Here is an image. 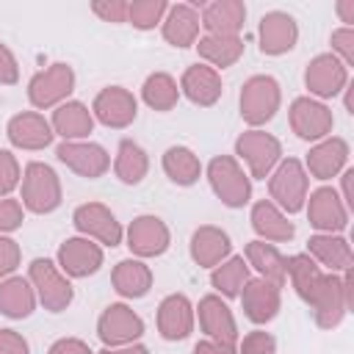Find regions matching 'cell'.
<instances>
[{
    "mask_svg": "<svg viewBox=\"0 0 354 354\" xmlns=\"http://www.w3.org/2000/svg\"><path fill=\"white\" fill-rule=\"evenodd\" d=\"M348 155H351V149H348L346 138L326 136V138H321L310 147V152L301 163H304V171H307L310 180L326 183V180L337 177L343 169H348Z\"/></svg>",
    "mask_w": 354,
    "mask_h": 354,
    "instance_id": "cell-18",
    "label": "cell"
},
{
    "mask_svg": "<svg viewBox=\"0 0 354 354\" xmlns=\"http://www.w3.org/2000/svg\"><path fill=\"white\" fill-rule=\"evenodd\" d=\"M285 268H288V279H290V288L296 290V296H299L304 304H310L313 296L318 293V288L324 285L326 271H324L307 252H299V254L285 257Z\"/></svg>",
    "mask_w": 354,
    "mask_h": 354,
    "instance_id": "cell-35",
    "label": "cell"
},
{
    "mask_svg": "<svg viewBox=\"0 0 354 354\" xmlns=\"http://www.w3.org/2000/svg\"><path fill=\"white\" fill-rule=\"evenodd\" d=\"M6 138L14 149H25V152H39L47 149L55 138L50 119H44V113L39 111H19L8 119L6 124Z\"/></svg>",
    "mask_w": 354,
    "mask_h": 354,
    "instance_id": "cell-20",
    "label": "cell"
},
{
    "mask_svg": "<svg viewBox=\"0 0 354 354\" xmlns=\"http://www.w3.org/2000/svg\"><path fill=\"white\" fill-rule=\"evenodd\" d=\"M50 127L61 141H88V136L94 133L91 108L80 100H66L58 108H53Z\"/></svg>",
    "mask_w": 354,
    "mask_h": 354,
    "instance_id": "cell-28",
    "label": "cell"
},
{
    "mask_svg": "<svg viewBox=\"0 0 354 354\" xmlns=\"http://www.w3.org/2000/svg\"><path fill=\"white\" fill-rule=\"evenodd\" d=\"M102 263H105L102 246L91 238H83V235L66 238L55 252V266L69 279H86V277L97 274L102 268Z\"/></svg>",
    "mask_w": 354,
    "mask_h": 354,
    "instance_id": "cell-16",
    "label": "cell"
},
{
    "mask_svg": "<svg viewBox=\"0 0 354 354\" xmlns=\"http://www.w3.org/2000/svg\"><path fill=\"white\" fill-rule=\"evenodd\" d=\"M91 116H94V122H100L111 130H124L138 116V100L124 86H105L97 91V97L91 102Z\"/></svg>",
    "mask_w": 354,
    "mask_h": 354,
    "instance_id": "cell-15",
    "label": "cell"
},
{
    "mask_svg": "<svg viewBox=\"0 0 354 354\" xmlns=\"http://www.w3.org/2000/svg\"><path fill=\"white\" fill-rule=\"evenodd\" d=\"M72 224H75L77 235L97 241L102 249H105V246L113 249V246H119V243L124 241V227H122V221H119L116 213H113L108 205H102V202H83V205H77L75 213H72Z\"/></svg>",
    "mask_w": 354,
    "mask_h": 354,
    "instance_id": "cell-9",
    "label": "cell"
},
{
    "mask_svg": "<svg viewBox=\"0 0 354 354\" xmlns=\"http://www.w3.org/2000/svg\"><path fill=\"white\" fill-rule=\"evenodd\" d=\"M249 221H252V230L257 232V238L268 241V243H288L296 235L293 221L271 199H257L249 210Z\"/></svg>",
    "mask_w": 354,
    "mask_h": 354,
    "instance_id": "cell-30",
    "label": "cell"
},
{
    "mask_svg": "<svg viewBox=\"0 0 354 354\" xmlns=\"http://www.w3.org/2000/svg\"><path fill=\"white\" fill-rule=\"evenodd\" d=\"M235 160L246 166L252 180H268L282 160V141L263 127H249L235 138Z\"/></svg>",
    "mask_w": 354,
    "mask_h": 354,
    "instance_id": "cell-4",
    "label": "cell"
},
{
    "mask_svg": "<svg viewBox=\"0 0 354 354\" xmlns=\"http://www.w3.org/2000/svg\"><path fill=\"white\" fill-rule=\"evenodd\" d=\"M155 324H158V335L169 343L185 340L194 326H196V315H194V304L185 293H169L160 299L158 313H155Z\"/></svg>",
    "mask_w": 354,
    "mask_h": 354,
    "instance_id": "cell-22",
    "label": "cell"
},
{
    "mask_svg": "<svg viewBox=\"0 0 354 354\" xmlns=\"http://www.w3.org/2000/svg\"><path fill=\"white\" fill-rule=\"evenodd\" d=\"M152 268L138 257H124L111 271V285L122 299H144L152 290Z\"/></svg>",
    "mask_w": 354,
    "mask_h": 354,
    "instance_id": "cell-33",
    "label": "cell"
},
{
    "mask_svg": "<svg viewBox=\"0 0 354 354\" xmlns=\"http://www.w3.org/2000/svg\"><path fill=\"white\" fill-rule=\"evenodd\" d=\"M351 177H354V169H343L340 171V199H343V205L348 207V213L354 210V196H351Z\"/></svg>",
    "mask_w": 354,
    "mask_h": 354,
    "instance_id": "cell-51",
    "label": "cell"
},
{
    "mask_svg": "<svg viewBox=\"0 0 354 354\" xmlns=\"http://www.w3.org/2000/svg\"><path fill=\"white\" fill-rule=\"evenodd\" d=\"M91 11L111 25H124L127 22V0H94Z\"/></svg>",
    "mask_w": 354,
    "mask_h": 354,
    "instance_id": "cell-46",
    "label": "cell"
},
{
    "mask_svg": "<svg viewBox=\"0 0 354 354\" xmlns=\"http://www.w3.org/2000/svg\"><path fill=\"white\" fill-rule=\"evenodd\" d=\"M310 194V177L299 158H282L277 169L268 174V199L285 213H301Z\"/></svg>",
    "mask_w": 354,
    "mask_h": 354,
    "instance_id": "cell-5",
    "label": "cell"
},
{
    "mask_svg": "<svg viewBox=\"0 0 354 354\" xmlns=\"http://www.w3.org/2000/svg\"><path fill=\"white\" fill-rule=\"evenodd\" d=\"M36 304H39V299H36V290L28 277L11 274V277L0 279V315H6L11 321H22V318L33 315Z\"/></svg>",
    "mask_w": 354,
    "mask_h": 354,
    "instance_id": "cell-31",
    "label": "cell"
},
{
    "mask_svg": "<svg viewBox=\"0 0 354 354\" xmlns=\"http://www.w3.org/2000/svg\"><path fill=\"white\" fill-rule=\"evenodd\" d=\"M166 11V0H133L127 3V25H133L136 30H152L155 25L163 22Z\"/></svg>",
    "mask_w": 354,
    "mask_h": 354,
    "instance_id": "cell-40",
    "label": "cell"
},
{
    "mask_svg": "<svg viewBox=\"0 0 354 354\" xmlns=\"http://www.w3.org/2000/svg\"><path fill=\"white\" fill-rule=\"evenodd\" d=\"M75 91V69L64 61L50 64L47 69L36 72L28 80V102L36 111H50L58 108L61 102H66Z\"/></svg>",
    "mask_w": 354,
    "mask_h": 354,
    "instance_id": "cell-8",
    "label": "cell"
},
{
    "mask_svg": "<svg viewBox=\"0 0 354 354\" xmlns=\"http://www.w3.org/2000/svg\"><path fill=\"white\" fill-rule=\"evenodd\" d=\"M113 174L124 185H138L149 174L147 149L133 138H122L119 147H116V155H113Z\"/></svg>",
    "mask_w": 354,
    "mask_h": 354,
    "instance_id": "cell-36",
    "label": "cell"
},
{
    "mask_svg": "<svg viewBox=\"0 0 354 354\" xmlns=\"http://www.w3.org/2000/svg\"><path fill=\"white\" fill-rule=\"evenodd\" d=\"M329 44H332V55L340 58L346 66H354V28H337L332 30L329 36Z\"/></svg>",
    "mask_w": 354,
    "mask_h": 354,
    "instance_id": "cell-44",
    "label": "cell"
},
{
    "mask_svg": "<svg viewBox=\"0 0 354 354\" xmlns=\"http://www.w3.org/2000/svg\"><path fill=\"white\" fill-rule=\"evenodd\" d=\"M307 254L326 271V274H346L351 271L354 252L351 243L337 232H315L307 238Z\"/></svg>",
    "mask_w": 354,
    "mask_h": 354,
    "instance_id": "cell-25",
    "label": "cell"
},
{
    "mask_svg": "<svg viewBox=\"0 0 354 354\" xmlns=\"http://www.w3.org/2000/svg\"><path fill=\"white\" fill-rule=\"evenodd\" d=\"M243 260H246L249 268L257 271V277H263V279L285 288L288 268H285V254L277 249V243H268V241L254 238V241H249L243 246Z\"/></svg>",
    "mask_w": 354,
    "mask_h": 354,
    "instance_id": "cell-32",
    "label": "cell"
},
{
    "mask_svg": "<svg viewBox=\"0 0 354 354\" xmlns=\"http://www.w3.org/2000/svg\"><path fill=\"white\" fill-rule=\"evenodd\" d=\"M238 299H241L243 315L257 326L271 324L282 310V288L263 277H249Z\"/></svg>",
    "mask_w": 354,
    "mask_h": 354,
    "instance_id": "cell-21",
    "label": "cell"
},
{
    "mask_svg": "<svg viewBox=\"0 0 354 354\" xmlns=\"http://www.w3.org/2000/svg\"><path fill=\"white\" fill-rule=\"evenodd\" d=\"M0 354H30V343L22 332L0 326Z\"/></svg>",
    "mask_w": 354,
    "mask_h": 354,
    "instance_id": "cell-48",
    "label": "cell"
},
{
    "mask_svg": "<svg viewBox=\"0 0 354 354\" xmlns=\"http://www.w3.org/2000/svg\"><path fill=\"white\" fill-rule=\"evenodd\" d=\"M22 263V249L11 235H0V279L17 274Z\"/></svg>",
    "mask_w": 354,
    "mask_h": 354,
    "instance_id": "cell-45",
    "label": "cell"
},
{
    "mask_svg": "<svg viewBox=\"0 0 354 354\" xmlns=\"http://www.w3.org/2000/svg\"><path fill=\"white\" fill-rule=\"evenodd\" d=\"M288 124L290 130L296 133V138L301 141H321L326 136H332V127H335V116H332V108L315 97H296L288 108Z\"/></svg>",
    "mask_w": 354,
    "mask_h": 354,
    "instance_id": "cell-11",
    "label": "cell"
},
{
    "mask_svg": "<svg viewBox=\"0 0 354 354\" xmlns=\"http://www.w3.org/2000/svg\"><path fill=\"white\" fill-rule=\"evenodd\" d=\"M17 83H19V61L11 53V47L0 41V86H17Z\"/></svg>",
    "mask_w": 354,
    "mask_h": 354,
    "instance_id": "cell-47",
    "label": "cell"
},
{
    "mask_svg": "<svg viewBox=\"0 0 354 354\" xmlns=\"http://www.w3.org/2000/svg\"><path fill=\"white\" fill-rule=\"evenodd\" d=\"M194 315L199 321V329L205 332V337L218 340V343H238V321L227 304V299H221L218 293H207L199 299V304L194 307Z\"/></svg>",
    "mask_w": 354,
    "mask_h": 354,
    "instance_id": "cell-19",
    "label": "cell"
},
{
    "mask_svg": "<svg viewBox=\"0 0 354 354\" xmlns=\"http://www.w3.org/2000/svg\"><path fill=\"white\" fill-rule=\"evenodd\" d=\"M346 86H348V66L340 58H335L332 53H321L310 58L304 69V88L310 91L307 97H315L324 102L343 94Z\"/></svg>",
    "mask_w": 354,
    "mask_h": 354,
    "instance_id": "cell-14",
    "label": "cell"
},
{
    "mask_svg": "<svg viewBox=\"0 0 354 354\" xmlns=\"http://www.w3.org/2000/svg\"><path fill=\"white\" fill-rule=\"evenodd\" d=\"M188 254L199 268H216L218 263H224L232 254V241L230 235L216 227V224H202L194 230L191 243H188Z\"/></svg>",
    "mask_w": 354,
    "mask_h": 354,
    "instance_id": "cell-26",
    "label": "cell"
},
{
    "mask_svg": "<svg viewBox=\"0 0 354 354\" xmlns=\"http://www.w3.org/2000/svg\"><path fill=\"white\" fill-rule=\"evenodd\" d=\"M144 318L124 301H113L108 304L100 318H97V337L102 340L105 348H116V346H130L138 343L144 335Z\"/></svg>",
    "mask_w": 354,
    "mask_h": 354,
    "instance_id": "cell-10",
    "label": "cell"
},
{
    "mask_svg": "<svg viewBox=\"0 0 354 354\" xmlns=\"http://www.w3.org/2000/svg\"><path fill=\"white\" fill-rule=\"evenodd\" d=\"M180 97L191 100L194 105L199 108H210L221 100L224 94V80H221V72H216L213 66L196 61L191 66H185V72L180 75Z\"/></svg>",
    "mask_w": 354,
    "mask_h": 354,
    "instance_id": "cell-24",
    "label": "cell"
},
{
    "mask_svg": "<svg viewBox=\"0 0 354 354\" xmlns=\"http://www.w3.org/2000/svg\"><path fill=\"white\" fill-rule=\"evenodd\" d=\"M249 277H252V268L246 266L243 254H230L224 263L210 268V285L221 299H238Z\"/></svg>",
    "mask_w": 354,
    "mask_h": 354,
    "instance_id": "cell-38",
    "label": "cell"
},
{
    "mask_svg": "<svg viewBox=\"0 0 354 354\" xmlns=\"http://www.w3.org/2000/svg\"><path fill=\"white\" fill-rule=\"evenodd\" d=\"M28 279H30V285L36 290L39 304L47 313H64L75 301L72 279L50 257H33L30 266H28Z\"/></svg>",
    "mask_w": 354,
    "mask_h": 354,
    "instance_id": "cell-6",
    "label": "cell"
},
{
    "mask_svg": "<svg viewBox=\"0 0 354 354\" xmlns=\"http://www.w3.org/2000/svg\"><path fill=\"white\" fill-rule=\"evenodd\" d=\"M282 105V86L271 75H252L243 80L241 94H238V111L241 119L249 127H263L268 124Z\"/></svg>",
    "mask_w": 354,
    "mask_h": 354,
    "instance_id": "cell-3",
    "label": "cell"
},
{
    "mask_svg": "<svg viewBox=\"0 0 354 354\" xmlns=\"http://www.w3.org/2000/svg\"><path fill=\"white\" fill-rule=\"evenodd\" d=\"M199 22L210 36H241L246 6L241 0H210L199 8Z\"/></svg>",
    "mask_w": 354,
    "mask_h": 354,
    "instance_id": "cell-29",
    "label": "cell"
},
{
    "mask_svg": "<svg viewBox=\"0 0 354 354\" xmlns=\"http://www.w3.org/2000/svg\"><path fill=\"white\" fill-rule=\"evenodd\" d=\"M19 202L28 213L36 216H47L53 210L61 207L64 202V188H61V177L55 174V169L44 160H30L22 169V183H19Z\"/></svg>",
    "mask_w": 354,
    "mask_h": 354,
    "instance_id": "cell-1",
    "label": "cell"
},
{
    "mask_svg": "<svg viewBox=\"0 0 354 354\" xmlns=\"http://www.w3.org/2000/svg\"><path fill=\"white\" fill-rule=\"evenodd\" d=\"M47 354H97V351H91V346L80 337H58L47 348Z\"/></svg>",
    "mask_w": 354,
    "mask_h": 354,
    "instance_id": "cell-49",
    "label": "cell"
},
{
    "mask_svg": "<svg viewBox=\"0 0 354 354\" xmlns=\"http://www.w3.org/2000/svg\"><path fill=\"white\" fill-rule=\"evenodd\" d=\"M55 158L86 180H100L111 169V152L97 141H61L55 147Z\"/></svg>",
    "mask_w": 354,
    "mask_h": 354,
    "instance_id": "cell-17",
    "label": "cell"
},
{
    "mask_svg": "<svg viewBox=\"0 0 354 354\" xmlns=\"http://www.w3.org/2000/svg\"><path fill=\"white\" fill-rule=\"evenodd\" d=\"M335 11H337L340 22H346V28L354 25V0H337L335 3Z\"/></svg>",
    "mask_w": 354,
    "mask_h": 354,
    "instance_id": "cell-52",
    "label": "cell"
},
{
    "mask_svg": "<svg viewBox=\"0 0 354 354\" xmlns=\"http://www.w3.org/2000/svg\"><path fill=\"white\" fill-rule=\"evenodd\" d=\"M141 100L147 108H152L158 113L174 111L180 102V86L169 72H152L141 83Z\"/></svg>",
    "mask_w": 354,
    "mask_h": 354,
    "instance_id": "cell-39",
    "label": "cell"
},
{
    "mask_svg": "<svg viewBox=\"0 0 354 354\" xmlns=\"http://www.w3.org/2000/svg\"><path fill=\"white\" fill-rule=\"evenodd\" d=\"M194 47H196L202 64L213 66L216 72H221L227 66H235L243 58V50H246L241 36H210V33L199 36Z\"/></svg>",
    "mask_w": 354,
    "mask_h": 354,
    "instance_id": "cell-34",
    "label": "cell"
},
{
    "mask_svg": "<svg viewBox=\"0 0 354 354\" xmlns=\"http://www.w3.org/2000/svg\"><path fill=\"white\" fill-rule=\"evenodd\" d=\"M160 166H163V174H166L174 185H183V188L199 183V177H202V171H205L199 155H196L191 147H183V144L169 147V149L163 152V158H160Z\"/></svg>",
    "mask_w": 354,
    "mask_h": 354,
    "instance_id": "cell-37",
    "label": "cell"
},
{
    "mask_svg": "<svg viewBox=\"0 0 354 354\" xmlns=\"http://www.w3.org/2000/svg\"><path fill=\"white\" fill-rule=\"evenodd\" d=\"M25 221V207L19 199L14 196H3L0 199V235H11L14 230H19Z\"/></svg>",
    "mask_w": 354,
    "mask_h": 354,
    "instance_id": "cell-43",
    "label": "cell"
},
{
    "mask_svg": "<svg viewBox=\"0 0 354 354\" xmlns=\"http://www.w3.org/2000/svg\"><path fill=\"white\" fill-rule=\"evenodd\" d=\"M205 177L210 183V191L216 194V199L224 207H243L252 202V177L246 174V169L235 160V155H216L210 158Z\"/></svg>",
    "mask_w": 354,
    "mask_h": 354,
    "instance_id": "cell-2",
    "label": "cell"
},
{
    "mask_svg": "<svg viewBox=\"0 0 354 354\" xmlns=\"http://www.w3.org/2000/svg\"><path fill=\"white\" fill-rule=\"evenodd\" d=\"M235 351L238 354H277V340L266 329H252L243 337H238Z\"/></svg>",
    "mask_w": 354,
    "mask_h": 354,
    "instance_id": "cell-42",
    "label": "cell"
},
{
    "mask_svg": "<svg viewBox=\"0 0 354 354\" xmlns=\"http://www.w3.org/2000/svg\"><path fill=\"white\" fill-rule=\"evenodd\" d=\"M97 354H149V348L144 343H130V346H116V348H100Z\"/></svg>",
    "mask_w": 354,
    "mask_h": 354,
    "instance_id": "cell-53",
    "label": "cell"
},
{
    "mask_svg": "<svg viewBox=\"0 0 354 354\" xmlns=\"http://www.w3.org/2000/svg\"><path fill=\"white\" fill-rule=\"evenodd\" d=\"M304 213L315 232H337V235L348 227V218H351L337 188L332 185H318L315 191H310L304 202Z\"/></svg>",
    "mask_w": 354,
    "mask_h": 354,
    "instance_id": "cell-13",
    "label": "cell"
},
{
    "mask_svg": "<svg viewBox=\"0 0 354 354\" xmlns=\"http://www.w3.org/2000/svg\"><path fill=\"white\" fill-rule=\"evenodd\" d=\"M22 183V166L11 149H0V199L11 196Z\"/></svg>",
    "mask_w": 354,
    "mask_h": 354,
    "instance_id": "cell-41",
    "label": "cell"
},
{
    "mask_svg": "<svg viewBox=\"0 0 354 354\" xmlns=\"http://www.w3.org/2000/svg\"><path fill=\"white\" fill-rule=\"evenodd\" d=\"M194 354H238V351L230 343H218V340L202 337L199 343H194Z\"/></svg>",
    "mask_w": 354,
    "mask_h": 354,
    "instance_id": "cell-50",
    "label": "cell"
},
{
    "mask_svg": "<svg viewBox=\"0 0 354 354\" xmlns=\"http://www.w3.org/2000/svg\"><path fill=\"white\" fill-rule=\"evenodd\" d=\"M354 296H351V271L346 274H326L324 285L307 304L313 310V321L318 329H335L346 313L351 310Z\"/></svg>",
    "mask_w": 354,
    "mask_h": 354,
    "instance_id": "cell-7",
    "label": "cell"
},
{
    "mask_svg": "<svg viewBox=\"0 0 354 354\" xmlns=\"http://www.w3.org/2000/svg\"><path fill=\"white\" fill-rule=\"evenodd\" d=\"M299 41V25L288 11H266L257 22V44L263 55H285Z\"/></svg>",
    "mask_w": 354,
    "mask_h": 354,
    "instance_id": "cell-23",
    "label": "cell"
},
{
    "mask_svg": "<svg viewBox=\"0 0 354 354\" xmlns=\"http://www.w3.org/2000/svg\"><path fill=\"white\" fill-rule=\"evenodd\" d=\"M124 241H127V249H130L133 257L149 260V257L166 254V249L171 246V232H169V227L160 216L141 213L127 224Z\"/></svg>",
    "mask_w": 354,
    "mask_h": 354,
    "instance_id": "cell-12",
    "label": "cell"
},
{
    "mask_svg": "<svg viewBox=\"0 0 354 354\" xmlns=\"http://www.w3.org/2000/svg\"><path fill=\"white\" fill-rule=\"evenodd\" d=\"M199 8L194 3H174L169 6L163 22H160V36L177 47V50H185V47H194L196 39H199Z\"/></svg>",
    "mask_w": 354,
    "mask_h": 354,
    "instance_id": "cell-27",
    "label": "cell"
}]
</instances>
